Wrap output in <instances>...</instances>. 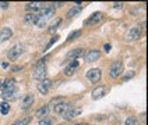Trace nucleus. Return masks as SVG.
Instances as JSON below:
<instances>
[{
    "label": "nucleus",
    "instance_id": "obj_19",
    "mask_svg": "<svg viewBox=\"0 0 148 125\" xmlns=\"http://www.w3.org/2000/svg\"><path fill=\"white\" fill-rule=\"evenodd\" d=\"M129 36H130V39H133V41H137V39H140L141 36V31L140 28H132L130 31H129Z\"/></svg>",
    "mask_w": 148,
    "mask_h": 125
},
{
    "label": "nucleus",
    "instance_id": "obj_32",
    "mask_svg": "<svg viewBox=\"0 0 148 125\" xmlns=\"http://www.w3.org/2000/svg\"><path fill=\"white\" fill-rule=\"evenodd\" d=\"M113 6H115V8H122L123 7V3H115Z\"/></svg>",
    "mask_w": 148,
    "mask_h": 125
},
{
    "label": "nucleus",
    "instance_id": "obj_7",
    "mask_svg": "<svg viewBox=\"0 0 148 125\" xmlns=\"http://www.w3.org/2000/svg\"><path fill=\"white\" fill-rule=\"evenodd\" d=\"M78 66H80V63L77 61V60H73V61H70V64L64 68V74L67 75V76H71V75L75 72V70L78 68Z\"/></svg>",
    "mask_w": 148,
    "mask_h": 125
},
{
    "label": "nucleus",
    "instance_id": "obj_5",
    "mask_svg": "<svg viewBox=\"0 0 148 125\" xmlns=\"http://www.w3.org/2000/svg\"><path fill=\"white\" fill-rule=\"evenodd\" d=\"M106 93H108L106 86H98V88H95V89L92 91V99H94V100L102 99Z\"/></svg>",
    "mask_w": 148,
    "mask_h": 125
},
{
    "label": "nucleus",
    "instance_id": "obj_4",
    "mask_svg": "<svg viewBox=\"0 0 148 125\" xmlns=\"http://www.w3.org/2000/svg\"><path fill=\"white\" fill-rule=\"evenodd\" d=\"M102 76V71L99 68H91L90 71H87V78L91 82H98Z\"/></svg>",
    "mask_w": 148,
    "mask_h": 125
},
{
    "label": "nucleus",
    "instance_id": "obj_24",
    "mask_svg": "<svg viewBox=\"0 0 148 125\" xmlns=\"http://www.w3.org/2000/svg\"><path fill=\"white\" fill-rule=\"evenodd\" d=\"M64 101V97H55V99H52L50 100V103L48 104V106H58V104H60V103H63Z\"/></svg>",
    "mask_w": 148,
    "mask_h": 125
},
{
    "label": "nucleus",
    "instance_id": "obj_25",
    "mask_svg": "<svg viewBox=\"0 0 148 125\" xmlns=\"http://www.w3.org/2000/svg\"><path fill=\"white\" fill-rule=\"evenodd\" d=\"M29 121H31V118H29V117H25V118H21V120L16 121L13 125H28L29 124Z\"/></svg>",
    "mask_w": 148,
    "mask_h": 125
},
{
    "label": "nucleus",
    "instance_id": "obj_20",
    "mask_svg": "<svg viewBox=\"0 0 148 125\" xmlns=\"http://www.w3.org/2000/svg\"><path fill=\"white\" fill-rule=\"evenodd\" d=\"M11 88H16V81L13 79V78H10V79H6L4 83L1 85V89L4 91V89H11Z\"/></svg>",
    "mask_w": 148,
    "mask_h": 125
},
{
    "label": "nucleus",
    "instance_id": "obj_1",
    "mask_svg": "<svg viewBox=\"0 0 148 125\" xmlns=\"http://www.w3.org/2000/svg\"><path fill=\"white\" fill-rule=\"evenodd\" d=\"M123 74V63L122 61H113L109 68V76L110 78H119Z\"/></svg>",
    "mask_w": 148,
    "mask_h": 125
},
{
    "label": "nucleus",
    "instance_id": "obj_34",
    "mask_svg": "<svg viewBox=\"0 0 148 125\" xmlns=\"http://www.w3.org/2000/svg\"><path fill=\"white\" fill-rule=\"evenodd\" d=\"M1 67H3V68H7V67H8V63H6V61H4V63L1 64Z\"/></svg>",
    "mask_w": 148,
    "mask_h": 125
},
{
    "label": "nucleus",
    "instance_id": "obj_10",
    "mask_svg": "<svg viewBox=\"0 0 148 125\" xmlns=\"http://www.w3.org/2000/svg\"><path fill=\"white\" fill-rule=\"evenodd\" d=\"M103 18V14L102 13H94L92 16L85 21V25H95V24H98L99 21Z\"/></svg>",
    "mask_w": 148,
    "mask_h": 125
},
{
    "label": "nucleus",
    "instance_id": "obj_8",
    "mask_svg": "<svg viewBox=\"0 0 148 125\" xmlns=\"http://www.w3.org/2000/svg\"><path fill=\"white\" fill-rule=\"evenodd\" d=\"M81 114V108H70V110H67L66 113H63L62 116H63V118L64 120H71V118H74V117L80 116Z\"/></svg>",
    "mask_w": 148,
    "mask_h": 125
},
{
    "label": "nucleus",
    "instance_id": "obj_6",
    "mask_svg": "<svg viewBox=\"0 0 148 125\" xmlns=\"http://www.w3.org/2000/svg\"><path fill=\"white\" fill-rule=\"evenodd\" d=\"M70 108H71V103L63 101V103H60L58 106H55V107H53V111H55L56 114H63V113H66L67 110H70Z\"/></svg>",
    "mask_w": 148,
    "mask_h": 125
},
{
    "label": "nucleus",
    "instance_id": "obj_17",
    "mask_svg": "<svg viewBox=\"0 0 148 125\" xmlns=\"http://www.w3.org/2000/svg\"><path fill=\"white\" fill-rule=\"evenodd\" d=\"M48 113H49V106H42L41 108H38L36 110V113H35V116L38 117V118H45V117H48Z\"/></svg>",
    "mask_w": 148,
    "mask_h": 125
},
{
    "label": "nucleus",
    "instance_id": "obj_29",
    "mask_svg": "<svg viewBox=\"0 0 148 125\" xmlns=\"http://www.w3.org/2000/svg\"><path fill=\"white\" fill-rule=\"evenodd\" d=\"M58 39H59V36H58V35H56V36H55V38H53V39L50 41V43H49V45L46 46V49H49V47H50V46H52V45H53V43H55V42H58Z\"/></svg>",
    "mask_w": 148,
    "mask_h": 125
},
{
    "label": "nucleus",
    "instance_id": "obj_37",
    "mask_svg": "<svg viewBox=\"0 0 148 125\" xmlns=\"http://www.w3.org/2000/svg\"><path fill=\"white\" fill-rule=\"evenodd\" d=\"M60 125H69V124H60Z\"/></svg>",
    "mask_w": 148,
    "mask_h": 125
},
{
    "label": "nucleus",
    "instance_id": "obj_18",
    "mask_svg": "<svg viewBox=\"0 0 148 125\" xmlns=\"http://www.w3.org/2000/svg\"><path fill=\"white\" fill-rule=\"evenodd\" d=\"M24 21L27 24H36V21H38V14H35V13H28V14L24 17Z\"/></svg>",
    "mask_w": 148,
    "mask_h": 125
},
{
    "label": "nucleus",
    "instance_id": "obj_28",
    "mask_svg": "<svg viewBox=\"0 0 148 125\" xmlns=\"http://www.w3.org/2000/svg\"><path fill=\"white\" fill-rule=\"evenodd\" d=\"M126 125H138L137 118H136V117H129V118L126 120Z\"/></svg>",
    "mask_w": 148,
    "mask_h": 125
},
{
    "label": "nucleus",
    "instance_id": "obj_12",
    "mask_svg": "<svg viewBox=\"0 0 148 125\" xmlns=\"http://www.w3.org/2000/svg\"><path fill=\"white\" fill-rule=\"evenodd\" d=\"M50 81L49 79H42L41 83L38 85V91L41 92L42 95H46L48 93V91H49V88H50Z\"/></svg>",
    "mask_w": 148,
    "mask_h": 125
},
{
    "label": "nucleus",
    "instance_id": "obj_36",
    "mask_svg": "<svg viewBox=\"0 0 148 125\" xmlns=\"http://www.w3.org/2000/svg\"><path fill=\"white\" fill-rule=\"evenodd\" d=\"M74 125H88V124H85V122H78V124H74Z\"/></svg>",
    "mask_w": 148,
    "mask_h": 125
},
{
    "label": "nucleus",
    "instance_id": "obj_26",
    "mask_svg": "<svg viewBox=\"0 0 148 125\" xmlns=\"http://www.w3.org/2000/svg\"><path fill=\"white\" fill-rule=\"evenodd\" d=\"M81 35V31H74V32H71L70 35H69V38H67V42H71V41H74L75 38H78Z\"/></svg>",
    "mask_w": 148,
    "mask_h": 125
},
{
    "label": "nucleus",
    "instance_id": "obj_31",
    "mask_svg": "<svg viewBox=\"0 0 148 125\" xmlns=\"http://www.w3.org/2000/svg\"><path fill=\"white\" fill-rule=\"evenodd\" d=\"M103 47H105V51H110V49H112V46H110L109 43H106V45H105Z\"/></svg>",
    "mask_w": 148,
    "mask_h": 125
},
{
    "label": "nucleus",
    "instance_id": "obj_16",
    "mask_svg": "<svg viewBox=\"0 0 148 125\" xmlns=\"http://www.w3.org/2000/svg\"><path fill=\"white\" fill-rule=\"evenodd\" d=\"M81 10H82L81 3L78 1V3H77V6H74L73 8H70V10H69V13H67V18H73V17L77 16L78 13H81Z\"/></svg>",
    "mask_w": 148,
    "mask_h": 125
},
{
    "label": "nucleus",
    "instance_id": "obj_9",
    "mask_svg": "<svg viewBox=\"0 0 148 125\" xmlns=\"http://www.w3.org/2000/svg\"><path fill=\"white\" fill-rule=\"evenodd\" d=\"M11 35H13L11 28H8V26H6V28H1V29H0V43H1V42L8 41V39L11 38Z\"/></svg>",
    "mask_w": 148,
    "mask_h": 125
},
{
    "label": "nucleus",
    "instance_id": "obj_35",
    "mask_svg": "<svg viewBox=\"0 0 148 125\" xmlns=\"http://www.w3.org/2000/svg\"><path fill=\"white\" fill-rule=\"evenodd\" d=\"M18 70H23V67H14L13 71H18Z\"/></svg>",
    "mask_w": 148,
    "mask_h": 125
},
{
    "label": "nucleus",
    "instance_id": "obj_27",
    "mask_svg": "<svg viewBox=\"0 0 148 125\" xmlns=\"http://www.w3.org/2000/svg\"><path fill=\"white\" fill-rule=\"evenodd\" d=\"M0 108H1V114H3V116H6V114H8V110H10V106H8L7 103H1V104H0Z\"/></svg>",
    "mask_w": 148,
    "mask_h": 125
},
{
    "label": "nucleus",
    "instance_id": "obj_21",
    "mask_svg": "<svg viewBox=\"0 0 148 125\" xmlns=\"http://www.w3.org/2000/svg\"><path fill=\"white\" fill-rule=\"evenodd\" d=\"M16 93V88H11V89H4L3 93H1V97L3 99H11Z\"/></svg>",
    "mask_w": 148,
    "mask_h": 125
},
{
    "label": "nucleus",
    "instance_id": "obj_23",
    "mask_svg": "<svg viewBox=\"0 0 148 125\" xmlns=\"http://www.w3.org/2000/svg\"><path fill=\"white\" fill-rule=\"evenodd\" d=\"M39 125H53V118L52 117H45L39 121Z\"/></svg>",
    "mask_w": 148,
    "mask_h": 125
},
{
    "label": "nucleus",
    "instance_id": "obj_11",
    "mask_svg": "<svg viewBox=\"0 0 148 125\" xmlns=\"http://www.w3.org/2000/svg\"><path fill=\"white\" fill-rule=\"evenodd\" d=\"M85 54V50L84 49H74V50H71V51H69V54H67V58L70 60V58H74V60H77L78 57H82Z\"/></svg>",
    "mask_w": 148,
    "mask_h": 125
},
{
    "label": "nucleus",
    "instance_id": "obj_33",
    "mask_svg": "<svg viewBox=\"0 0 148 125\" xmlns=\"http://www.w3.org/2000/svg\"><path fill=\"white\" fill-rule=\"evenodd\" d=\"M132 76H134V72H133V71H130V74L126 75V76H124V79H129V78H132Z\"/></svg>",
    "mask_w": 148,
    "mask_h": 125
},
{
    "label": "nucleus",
    "instance_id": "obj_3",
    "mask_svg": "<svg viewBox=\"0 0 148 125\" xmlns=\"http://www.w3.org/2000/svg\"><path fill=\"white\" fill-rule=\"evenodd\" d=\"M23 51H24V46L23 45H16V46H13L11 49L8 50L7 53V57L10 58V60H18L20 58V56L23 54Z\"/></svg>",
    "mask_w": 148,
    "mask_h": 125
},
{
    "label": "nucleus",
    "instance_id": "obj_22",
    "mask_svg": "<svg viewBox=\"0 0 148 125\" xmlns=\"http://www.w3.org/2000/svg\"><path fill=\"white\" fill-rule=\"evenodd\" d=\"M60 22H62V20H60V18H56V20H55V22H52V25H50L49 32H50V33L55 32V31L58 29V26H59V24H60Z\"/></svg>",
    "mask_w": 148,
    "mask_h": 125
},
{
    "label": "nucleus",
    "instance_id": "obj_15",
    "mask_svg": "<svg viewBox=\"0 0 148 125\" xmlns=\"http://www.w3.org/2000/svg\"><path fill=\"white\" fill-rule=\"evenodd\" d=\"M101 56V53H99V50H90L87 54H85V60L88 61V63H92V61H97Z\"/></svg>",
    "mask_w": 148,
    "mask_h": 125
},
{
    "label": "nucleus",
    "instance_id": "obj_13",
    "mask_svg": "<svg viewBox=\"0 0 148 125\" xmlns=\"http://www.w3.org/2000/svg\"><path fill=\"white\" fill-rule=\"evenodd\" d=\"M32 103H34V96L32 95H25L24 97L21 99V108H23V110H27Z\"/></svg>",
    "mask_w": 148,
    "mask_h": 125
},
{
    "label": "nucleus",
    "instance_id": "obj_2",
    "mask_svg": "<svg viewBox=\"0 0 148 125\" xmlns=\"http://www.w3.org/2000/svg\"><path fill=\"white\" fill-rule=\"evenodd\" d=\"M45 76H46V66H45V63H43V60H39V63H38V66L34 70V74H32V78L34 79H45Z\"/></svg>",
    "mask_w": 148,
    "mask_h": 125
},
{
    "label": "nucleus",
    "instance_id": "obj_14",
    "mask_svg": "<svg viewBox=\"0 0 148 125\" xmlns=\"http://www.w3.org/2000/svg\"><path fill=\"white\" fill-rule=\"evenodd\" d=\"M42 7H43V4H42L41 1H31V3H27L25 4L27 11H31V13L36 11V10H41Z\"/></svg>",
    "mask_w": 148,
    "mask_h": 125
},
{
    "label": "nucleus",
    "instance_id": "obj_30",
    "mask_svg": "<svg viewBox=\"0 0 148 125\" xmlns=\"http://www.w3.org/2000/svg\"><path fill=\"white\" fill-rule=\"evenodd\" d=\"M8 6H10V4H8V3H6V1H3V3H0V7H1V8H7Z\"/></svg>",
    "mask_w": 148,
    "mask_h": 125
}]
</instances>
